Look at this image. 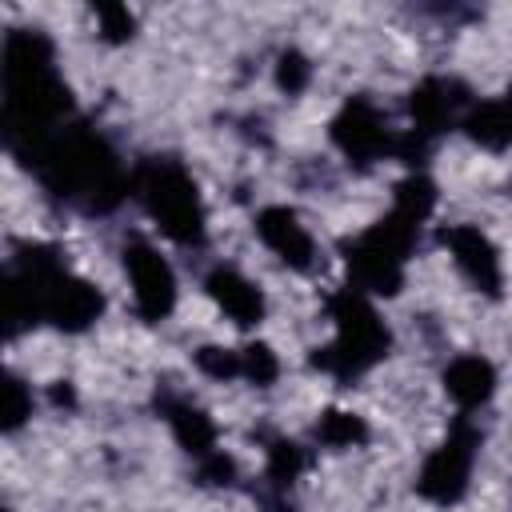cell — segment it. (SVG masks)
Instances as JSON below:
<instances>
[{"label": "cell", "mask_w": 512, "mask_h": 512, "mask_svg": "<svg viewBox=\"0 0 512 512\" xmlns=\"http://www.w3.org/2000/svg\"><path fill=\"white\" fill-rule=\"evenodd\" d=\"M304 468H308V456H304V448H300L296 440H272V444H268V464H264V472H268L272 488H292Z\"/></svg>", "instance_id": "obj_18"}, {"label": "cell", "mask_w": 512, "mask_h": 512, "mask_svg": "<svg viewBox=\"0 0 512 512\" xmlns=\"http://www.w3.org/2000/svg\"><path fill=\"white\" fill-rule=\"evenodd\" d=\"M328 132H332V144H336L352 164H360V168L376 164L380 156H388V152L396 148V136L388 132L380 108H376L372 100H364V96H352V100L332 116V128H328Z\"/></svg>", "instance_id": "obj_8"}, {"label": "cell", "mask_w": 512, "mask_h": 512, "mask_svg": "<svg viewBox=\"0 0 512 512\" xmlns=\"http://www.w3.org/2000/svg\"><path fill=\"white\" fill-rule=\"evenodd\" d=\"M204 292L216 300V308L232 320V324H240V328H252V324H260L264 320V292L244 276V272H236V268H228V264H216L208 276H204Z\"/></svg>", "instance_id": "obj_12"}, {"label": "cell", "mask_w": 512, "mask_h": 512, "mask_svg": "<svg viewBox=\"0 0 512 512\" xmlns=\"http://www.w3.org/2000/svg\"><path fill=\"white\" fill-rule=\"evenodd\" d=\"M196 368L212 380H236L244 376V364H240V352L236 348H220V344H204L196 348Z\"/></svg>", "instance_id": "obj_19"}, {"label": "cell", "mask_w": 512, "mask_h": 512, "mask_svg": "<svg viewBox=\"0 0 512 512\" xmlns=\"http://www.w3.org/2000/svg\"><path fill=\"white\" fill-rule=\"evenodd\" d=\"M240 364H244V380H252L256 388H268L280 376V360H276V352L264 340L240 348Z\"/></svg>", "instance_id": "obj_20"}, {"label": "cell", "mask_w": 512, "mask_h": 512, "mask_svg": "<svg viewBox=\"0 0 512 512\" xmlns=\"http://www.w3.org/2000/svg\"><path fill=\"white\" fill-rule=\"evenodd\" d=\"M164 416H168V428H172L176 444L188 456L204 460V456L216 452V424H212V416L204 408H196L188 400H164Z\"/></svg>", "instance_id": "obj_15"}, {"label": "cell", "mask_w": 512, "mask_h": 512, "mask_svg": "<svg viewBox=\"0 0 512 512\" xmlns=\"http://www.w3.org/2000/svg\"><path fill=\"white\" fill-rule=\"evenodd\" d=\"M32 168L52 196L72 200L84 212H108L132 188V176L120 168L116 152L88 128H60Z\"/></svg>", "instance_id": "obj_2"}, {"label": "cell", "mask_w": 512, "mask_h": 512, "mask_svg": "<svg viewBox=\"0 0 512 512\" xmlns=\"http://www.w3.org/2000/svg\"><path fill=\"white\" fill-rule=\"evenodd\" d=\"M476 448H480V432L460 416L452 424V432L424 456L420 464V476H416V492L428 500V504H456L464 492H468V480H472V464H476Z\"/></svg>", "instance_id": "obj_6"}, {"label": "cell", "mask_w": 512, "mask_h": 512, "mask_svg": "<svg viewBox=\"0 0 512 512\" xmlns=\"http://www.w3.org/2000/svg\"><path fill=\"white\" fill-rule=\"evenodd\" d=\"M256 236H260V244H264L280 264H288V268H296V272H308L312 260H316V244H312L308 228H304L300 216H296L292 208H284V204H268V208L256 212Z\"/></svg>", "instance_id": "obj_10"}, {"label": "cell", "mask_w": 512, "mask_h": 512, "mask_svg": "<svg viewBox=\"0 0 512 512\" xmlns=\"http://www.w3.org/2000/svg\"><path fill=\"white\" fill-rule=\"evenodd\" d=\"M440 244L452 252L460 276H464L476 292L500 296V288H504V264H500L496 244H492L476 224H452V228H444V232H440Z\"/></svg>", "instance_id": "obj_9"}, {"label": "cell", "mask_w": 512, "mask_h": 512, "mask_svg": "<svg viewBox=\"0 0 512 512\" xmlns=\"http://www.w3.org/2000/svg\"><path fill=\"white\" fill-rule=\"evenodd\" d=\"M32 416V392L20 376H8L4 384V432H16Z\"/></svg>", "instance_id": "obj_23"}, {"label": "cell", "mask_w": 512, "mask_h": 512, "mask_svg": "<svg viewBox=\"0 0 512 512\" xmlns=\"http://www.w3.org/2000/svg\"><path fill=\"white\" fill-rule=\"evenodd\" d=\"M72 100L52 64V44L36 28L4 36V132L16 156L36 164L48 140L64 128Z\"/></svg>", "instance_id": "obj_1"}, {"label": "cell", "mask_w": 512, "mask_h": 512, "mask_svg": "<svg viewBox=\"0 0 512 512\" xmlns=\"http://www.w3.org/2000/svg\"><path fill=\"white\" fill-rule=\"evenodd\" d=\"M408 112H412V132L424 136V140L432 144L440 132H448L452 124L464 120L468 100L456 96V84H452V80L428 76V80H420V84L412 88V96H408Z\"/></svg>", "instance_id": "obj_11"}, {"label": "cell", "mask_w": 512, "mask_h": 512, "mask_svg": "<svg viewBox=\"0 0 512 512\" xmlns=\"http://www.w3.org/2000/svg\"><path fill=\"white\" fill-rule=\"evenodd\" d=\"M316 440L324 448H360L368 440V424H364V416H356L348 408H328L316 420Z\"/></svg>", "instance_id": "obj_17"}, {"label": "cell", "mask_w": 512, "mask_h": 512, "mask_svg": "<svg viewBox=\"0 0 512 512\" xmlns=\"http://www.w3.org/2000/svg\"><path fill=\"white\" fill-rule=\"evenodd\" d=\"M420 228L396 212L380 216L372 228H364L356 240L344 244L348 280L364 296H396L404 288V264L416 248Z\"/></svg>", "instance_id": "obj_5"}, {"label": "cell", "mask_w": 512, "mask_h": 512, "mask_svg": "<svg viewBox=\"0 0 512 512\" xmlns=\"http://www.w3.org/2000/svg\"><path fill=\"white\" fill-rule=\"evenodd\" d=\"M308 80H312V64H308V56L296 52V48H284V52L276 56V88L288 92V96H296V92L308 88Z\"/></svg>", "instance_id": "obj_21"}, {"label": "cell", "mask_w": 512, "mask_h": 512, "mask_svg": "<svg viewBox=\"0 0 512 512\" xmlns=\"http://www.w3.org/2000/svg\"><path fill=\"white\" fill-rule=\"evenodd\" d=\"M196 464H200V480H204V484H232V476H236V464H232V456H224L220 448H216L212 456L196 460Z\"/></svg>", "instance_id": "obj_24"}, {"label": "cell", "mask_w": 512, "mask_h": 512, "mask_svg": "<svg viewBox=\"0 0 512 512\" xmlns=\"http://www.w3.org/2000/svg\"><path fill=\"white\" fill-rule=\"evenodd\" d=\"M392 212L412 220L416 228H424V220L436 212V184L424 172H408L392 192Z\"/></svg>", "instance_id": "obj_16"}, {"label": "cell", "mask_w": 512, "mask_h": 512, "mask_svg": "<svg viewBox=\"0 0 512 512\" xmlns=\"http://www.w3.org/2000/svg\"><path fill=\"white\" fill-rule=\"evenodd\" d=\"M124 272H128L132 304H136L140 320H148V324L168 320L176 308V272L160 256V248L140 236L124 240Z\"/></svg>", "instance_id": "obj_7"}, {"label": "cell", "mask_w": 512, "mask_h": 512, "mask_svg": "<svg viewBox=\"0 0 512 512\" xmlns=\"http://www.w3.org/2000/svg\"><path fill=\"white\" fill-rule=\"evenodd\" d=\"M328 316H332V340L324 348H316L312 364L336 380H352L360 372H368L372 364H380L392 348V332L380 320L372 296L356 292L352 284L340 288L328 300Z\"/></svg>", "instance_id": "obj_3"}, {"label": "cell", "mask_w": 512, "mask_h": 512, "mask_svg": "<svg viewBox=\"0 0 512 512\" xmlns=\"http://www.w3.org/2000/svg\"><path fill=\"white\" fill-rule=\"evenodd\" d=\"M132 192L168 240H176V244H200L204 240L200 188L176 160H144L132 172Z\"/></svg>", "instance_id": "obj_4"}, {"label": "cell", "mask_w": 512, "mask_h": 512, "mask_svg": "<svg viewBox=\"0 0 512 512\" xmlns=\"http://www.w3.org/2000/svg\"><path fill=\"white\" fill-rule=\"evenodd\" d=\"M96 20H100V36L108 44H124L136 32V16L124 4H96Z\"/></svg>", "instance_id": "obj_22"}, {"label": "cell", "mask_w": 512, "mask_h": 512, "mask_svg": "<svg viewBox=\"0 0 512 512\" xmlns=\"http://www.w3.org/2000/svg\"><path fill=\"white\" fill-rule=\"evenodd\" d=\"M52 400H56V404H72V388H68V384H64V388L56 384V388H52Z\"/></svg>", "instance_id": "obj_25"}, {"label": "cell", "mask_w": 512, "mask_h": 512, "mask_svg": "<svg viewBox=\"0 0 512 512\" xmlns=\"http://www.w3.org/2000/svg\"><path fill=\"white\" fill-rule=\"evenodd\" d=\"M460 128H464V136L472 144H480L488 152H504L512 144V88H504L500 96L468 104Z\"/></svg>", "instance_id": "obj_14"}, {"label": "cell", "mask_w": 512, "mask_h": 512, "mask_svg": "<svg viewBox=\"0 0 512 512\" xmlns=\"http://www.w3.org/2000/svg\"><path fill=\"white\" fill-rule=\"evenodd\" d=\"M448 400L460 408V412H472V408H484L496 392V368L492 360L476 356V352H464L456 360H448L444 376H440Z\"/></svg>", "instance_id": "obj_13"}]
</instances>
